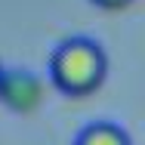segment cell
I'll use <instances>...</instances> for the list:
<instances>
[{
    "label": "cell",
    "instance_id": "1",
    "mask_svg": "<svg viewBox=\"0 0 145 145\" xmlns=\"http://www.w3.org/2000/svg\"><path fill=\"white\" fill-rule=\"evenodd\" d=\"M108 56L89 37H68L50 56V80L62 96L84 99L105 84Z\"/></svg>",
    "mask_w": 145,
    "mask_h": 145
},
{
    "label": "cell",
    "instance_id": "2",
    "mask_svg": "<svg viewBox=\"0 0 145 145\" xmlns=\"http://www.w3.org/2000/svg\"><path fill=\"white\" fill-rule=\"evenodd\" d=\"M0 102L16 111V114H31L40 102H43V84L37 74L31 71H3V84H0Z\"/></svg>",
    "mask_w": 145,
    "mask_h": 145
},
{
    "label": "cell",
    "instance_id": "3",
    "mask_svg": "<svg viewBox=\"0 0 145 145\" xmlns=\"http://www.w3.org/2000/svg\"><path fill=\"white\" fill-rule=\"evenodd\" d=\"M74 145H133L130 133L117 123H108V120H99V123H89L77 133Z\"/></svg>",
    "mask_w": 145,
    "mask_h": 145
},
{
    "label": "cell",
    "instance_id": "4",
    "mask_svg": "<svg viewBox=\"0 0 145 145\" xmlns=\"http://www.w3.org/2000/svg\"><path fill=\"white\" fill-rule=\"evenodd\" d=\"M93 6H99V9H108V12H117V9H127V6H133V0H89Z\"/></svg>",
    "mask_w": 145,
    "mask_h": 145
},
{
    "label": "cell",
    "instance_id": "5",
    "mask_svg": "<svg viewBox=\"0 0 145 145\" xmlns=\"http://www.w3.org/2000/svg\"><path fill=\"white\" fill-rule=\"evenodd\" d=\"M3 71H6V68H3V65H0V84H3Z\"/></svg>",
    "mask_w": 145,
    "mask_h": 145
}]
</instances>
